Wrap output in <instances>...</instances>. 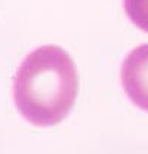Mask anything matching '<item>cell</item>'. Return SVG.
I'll use <instances>...</instances> for the list:
<instances>
[{
	"mask_svg": "<svg viewBox=\"0 0 148 154\" xmlns=\"http://www.w3.org/2000/svg\"><path fill=\"white\" fill-rule=\"evenodd\" d=\"M120 76L129 99L141 110L148 111V45H141L128 54Z\"/></svg>",
	"mask_w": 148,
	"mask_h": 154,
	"instance_id": "7a4b0ae2",
	"label": "cell"
},
{
	"mask_svg": "<svg viewBox=\"0 0 148 154\" xmlns=\"http://www.w3.org/2000/svg\"><path fill=\"white\" fill-rule=\"evenodd\" d=\"M123 8L130 21L148 33V0H123Z\"/></svg>",
	"mask_w": 148,
	"mask_h": 154,
	"instance_id": "3957f363",
	"label": "cell"
},
{
	"mask_svg": "<svg viewBox=\"0 0 148 154\" xmlns=\"http://www.w3.org/2000/svg\"><path fill=\"white\" fill-rule=\"evenodd\" d=\"M79 94V76L71 57L55 45L27 55L14 79L18 111L34 126H55L71 111Z\"/></svg>",
	"mask_w": 148,
	"mask_h": 154,
	"instance_id": "6da1fadb",
	"label": "cell"
}]
</instances>
